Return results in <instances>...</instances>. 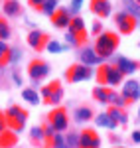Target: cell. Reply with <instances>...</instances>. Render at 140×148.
<instances>
[{"label":"cell","mask_w":140,"mask_h":148,"mask_svg":"<svg viewBox=\"0 0 140 148\" xmlns=\"http://www.w3.org/2000/svg\"><path fill=\"white\" fill-rule=\"evenodd\" d=\"M20 57H22V51H20L18 47H10V53H8V63H16V61H20Z\"/></svg>","instance_id":"33"},{"label":"cell","mask_w":140,"mask_h":148,"mask_svg":"<svg viewBox=\"0 0 140 148\" xmlns=\"http://www.w3.org/2000/svg\"><path fill=\"white\" fill-rule=\"evenodd\" d=\"M122 4H124V12H128L136 22H140V4H136L134 0H122Z\"/></svg>","instance_id":"23"},{"label":"cell","mask_w":140,"mask_h":148,"mask_svg":"<svg viewBox=\"0 0 140 148\" xmlns=\"http://www.w3.org/2000/svg\"><path fill=\"white\" fill-rule=\"evenodd\" d=\"M118 44H120V38L115 32H103V34L97 36V42H95V51L103 57H111L117 51Z\"/></svg>","instance_id":"1"},{"label":"cell","mask_w":140,"mask_h":148,"mask_svg":"<svg viewBox=\"0 0 140 148\" xmlns=\"http://www.w3.org/2000/svg\"><path fill=\"white\" fill-rule=\"evenodd\" d=\"M111 10H113V6L109 0H91V12L97 14L99 18H109Z\"/></svg>","instance_id":"16"},{"label":"cell","mask_w":140,"mask_h":148,"mask_svg":"<svg viewBox=\"0 0 140 148\" xmlns=\"http://www.w3.org/2000/svg\"><path fill=\"white\" fill-rule=\"evenodd\" d=\"M30 138H32V142H42L44 138H46V134H44V126H34L32 130H30Z\"/></svg>","instance_id":"28"},{"label":"cell","mask_w":140,"mask_h":148,"mask_svg":"<svg viewBox=\"0 0 140 148\" xmlns=\"http://www.w3.org/2000/svg\"><path fill=\"white\" fill-rule=\"evenodd\" d=\"M91 32H93V36L103 34V24H101V22H95V24H93V28H91Z\"/></svg>","instance_id":"37"},{"label":"cell","mask_w":140,"mask_h":148,"mask_svg":"<svg viewBox=\"0 0 140 148\" xmlns=\"http://www.w3.org/2000/svg\"><path fill=\"white\" fill-rule=\"evenodd\" d=\"M115 67H117L122 75H130V73H134V71L140 69V61H134V59H128V57H117Z\"/></svg>","instance_id":"13"},{"label":"cell","mask_w":140,"mask_h":148,"mask_svg":"<svg viewBox=\"0 0 140 148\" xmlns=\"http://www.w3.org/2000/svg\"><path fill=\"white\" fill-rule=\"evenodd\" d=\"M8 53H10V46L6 42H0V67L8 65Z\"/></svg>","instance_id":"27"},{"label":"cell","mask_w":140,"mask_h":148,"mask_svg":"<svg viewBox=\"0 0 140 148\" xmlns=\"http://www.w3.org/2000/svg\"><path fill=\"white\" fill-rule=\"evenodd\" d=\"M93 97H95V101H97V103H103V105H105V103H109V99H111V89L99 85V87H95V89H93Z\"/></svg>","instance_id":"22"},{"label":"cell","mask_w":140,"mask_h":148,"mask_svg":"<svg viewBox=\"0 0 140 148\" xmlns=\"http://www.w3.org/2000/svg\"><path fill=\"white\" fill-rule=\"evenodd\" d=\"M49 73H51V69H49V65H47L44 59H34V61H30V65H28V75L32 77V81L46 79Z\"/></svg>","instance_id":"7"},{"label":"cell","mask_w":140,"mask_h":148,"mask_svg":"<svg viewBox=\"0 0 140 148\" xmlns=\"http://www.w3.org/2000/svg\"><path fill=\"white\" fill-rule=\"evenodd\" d=\"M18 142V136L16 132H10V130H4L0 132V148H14Z\"/></svg>","instance_id":"19"},{"label":"cell","mask_w":140,"mask_h":148,"mask_svg":"<svg viewBox=\"0 0 140 148\" xmlns=\"http://www.w3.org/2000/svg\"><path fill=\"white\" fill-rule=\"evenodd\" d=\"M81 4H83V0H71V16H75L77 12L81 10Z\"/></svg>","instance_id":"35"},{"label":"cell","mask_w":140,"mask_h":148,"mask_svg":"<svg viewBox=\"0 0 140 148\" xmlns=\"http://www.w3.org/2000/svg\"><path fill=\"white\" fill-rule=\"evenodd\" d=\"M47 123L55 128V132H63V130H67V126H69V116H67V111H65L63 107L53 109L51 113L47 114Z\"/></svg>","instance_id":"6"},{"label":"cell","mask_w":140,"mask_h":148,"mask_svg":"<svg viewBox=\"0 0 140 148\" xmlns=\"http://www.w3.org/2000/svg\"><path fill=\"white\" fill-rule=\"evenodd\" d=\"M69 32L77 36V38L81 40L83 44L87 42V28H85V22H83V18H79V16H73V18H71Z\"/></svg>","instance_id":"15"},{"label":"cell","mask_w":140,"mask_h":148,"mask_svg":"<svg viewBox=\"0 0 140 148\" xmlns=\"http://www.w3.org/2000/svg\"><path fill=\"white\" fill-rule=\"evenodd\" d=\"M107 113H109V116H111L117 125H126V123H128V114L124 113V109H120V107H111Z\"/></svg>","instance_id":"18"},{"label":"cell","mask_w":140,"mask_h":148,"mask_svg":"<svg viewBox=\"0 0 140 148\" xmlns=\"http://www.w3.org/2000/svg\"><path fill=\"white\" fill-rule=\"evenodd\" d=\"M42 99L47 105H57V103H61V99H63V87H61V83L59 81H51V83L44 85L42 87Z\"/></svg>","instance_id":"5"},{"label":"cell","mask_w":140,"mask_h":148,"mask_svg":"<svg viewBox=\"0 0 140 148\" xmlns=\"http://www.w3.org/2000/svg\"><path fill=\"white\" fill-rule=\"evenodd\" d=\"M65 42H67L71 47H79V46H83V42H81V40H79V38H77L75 34H71V32H67V34H65Z\"/></svg>","instance_id":"32"},{"label":"cell","mask_w":140,"mask_h":148,"mask_svg":"<svg viewBox=\"0 0 140 148\" xmlns=\"http://www.w3.org/2000/svg\"><path fill=\"white\" fill-rule=\"evenodd\" d=\"M65 146L67 148H79V134L77 132H69L65 136Z\"/></svg>","instance_id":"31"},{"label":"cell","mask_w":140,"mask_h":148,"mask_svg":"<svg viewBox=\"0 0 140 148\" xmlns=\"http://www.w3.org/2000/svg\"><path fill=\"white\" fill-rule=\"evenodd\" d=\"M12 79H14L16 85H22V77H20V73H18V71H12Z\"/></svg>","instance_id":"39"},{"label":"cell","mask_w":140,"mask_h":148,"mask_svg":"<svg viewBox=\"0 0 140 148\" xmlns=\"http://www.w3.org/2000/svg\"><path fill=\"white\" fill-rule=\"evenodd\" d=\"M128 103L138 101L140 99V83L136 79H128L124 85H122V93H120Z\"/></svg>","instance_id":"12"},{"label":"cell","mask_w":140,"mask_h":148,"mask_svg":"<svg viewBox=\"0 0 140 148\" xmlns=\"http://www.w3.org/2000/svg\"><path fill=\"white\" fill-rule=\"evenodd\" d=\"M28 4H30L34 10H42V6L46 4V0H28Z\"/></svg>","instance_id":"36"},{"label":"cell","mask_w":140,"mask_h":148,"mask_svg":"<svg viewBox=\"0 0 140 148\" xmlns=\"http://www.w3.org/2000/svg\"><path fill=\"white\" fill-rule=\"evenodd\" d=\"M57 4H59V0H46V4L42 6V10H40V12L51 18V16H53V12L57 10Z\"/></svg>","instance_id":"26"},{"label":"cell","mask_w":140,"mask_h":148,"mask_svg":"<svg viewBox=\"0 0 140 148\" xmlns=\"http://www.w3.org/2000/svg\"><path fill=\"white\" fill-rule=\"evenodd\" d=\"M6 125L10 130L14 132H20L24 130V126H26V121H28V113L24 111L22 107H18V105H12L6 109Z\"/></svg>","instance_id":"3"},{"label":"cell","mask_w":140,"mask_h":148,"mask_svg":"<svg viewBox=\"0 0 140 148\" xmlns=\"http://www.w3.org/2000/svg\"><path fill=\"white\" fill-rule=\"evenodd\" d=\"M134 2H136V4H140V0H134Z\"/></svg>","instance_id":"42"},{"label":"cell","mask_w":140,"mask_h":148,"mask_svg":"<svg viewBox=\"0 0 140 148\" xmlns=\"http://www.w3.org/2000/svg\"><path fill=\"white\" fill-rule=\"evenodd\" d=\"M71 12L67 8H57V10L53 12V16H51V24L55 26V28H69L71 24Z\"/></svg>","instance_id":"14"},{"label":"cell","mask_w":140,"mask_h":148,"mask_svg":"<svg viewBox=\"0 0 140 148\" xmlns=\"http://www.w3.org/2000/svg\"><path fill=\"white\" fill-rule=\"evenodd\" d=\"M22 99L28 101L30 105H38V103H40V95H38L36 89H24L22 91Z\"/></svg>","instance_id":"25"},{"label":"cell","mask_w":140,"mask_h":148,"mask_svg":"<svg viewBox=\"0 0 140 148\" xmlns=\"http://www.w3.org/2000/svg\"><path fill=\"white\" fill-rule=\"evenodd\" d=\"M91 77H93V69L89 65H83V63H75L65 71V79L69 83H81V81H87Z\"/></svg>","instance_id":"4"},{"label":"cell","mask_w":140,"mask_h":148,"mask_svg":"<svg viewBox=\"0 0 140 148\" xmlns=\"http://www.w3.org/2000/svg\"><path fill=\"white\" fill-rule=\"evenodd\" d=\"M117 148H124V146H117Z\"/></svg>","instance_id":"43"},{"label":"cell","mask_w":140,"mask_h":148,"mask_svg":"<svg viewBox=\"0 0 140 148\" xmlns=\"http://www.w3.org/2000/svg\"><path fill=\"white\" fill-rule=\"evenodd\" d=\"M79 148H101V138L93 128H85L79 132Z\"/></svg>","instance_id":"9"},{"label":"cell","mask_w":140,"mask_h":148,"mask_svg":"<svg viewBox=\"0 0 140 148\" xmlns=\"http://www.w3.org/2000/svg\"><path fill=\"white\" fill-rule=\"evenodd\" d=\"M95 123H97V126H103V128H111V130H115L117 128V123L109 116V113H101V114H97L95 116Z\"/></svg>","instance_id":"20"},{"label":"cell","mask_w":140,"mask_h":148,"mask_svg":"<svg viewBox=\"0 0 140 148\" xmlns=\"http://www.w3.org/2000/svg\"><path fill=\"white\" fill-rule=\"evenodd\" d=\"M47 42H49V36L46 32H42V30H32L28 34V46L32 47V49H36V51L46 49Z\"/></svg>","instance_id":"10"},{"label":"cell","mask_w":140,"mask_h":148,"mask_svg":"<svg viewBox=\"0 0 140 148\" xmlns=\"http://www.w3.org/2000/svg\"><path fill=\"white\" fill-rule=\"evenodd\" d=\"M4 130H8V125H6V114L0 111V132H4Z\"/></svg>","instance_id":"38"},{"label":"cell","mask_w":140,"mask_h":148,"mask_svg":"<svg viewBox=\"0 0 140 148\" xmlns=\"http://www.w3.org/2000/svg\"><path fill=\"white\" fill-rule=\"evenodd\" d=\"M10 38V26L4 18H0V42H6Z\"/></svg>","instance_id":"29"},{"label":"cell","mask_w":140,"mask_h":148,"mask_svg":"<svg viewBox=\"0 0 140 148\" xmlns=\"http://www.w3.org/2000/svg\"><path fill=\"white\" fill-rule=\"evenodd\" d=\"M65 47H67V46H61L59 42H55V40H49V42H47V46H46V49L49 51V53H61Z\"/></svg>","instance_id":"30"},{"label":"cell","mask_w":140,"mask_h":148,"mask_svg":"<svg viewBox=\"0 0 140 148\" xmlns=\"http://www.w3.org/2000/svg\"><path fill=\"white\" fill-rule=\"evenodd\" d=\"M44 134H46L47 142H49V140H51V138L55 136V134H57V132H55V128H53V126H51V125H49V123H47V125L44 126Z\"/></svg>","instance_id":"34"},{"label":"cell","mask_w":140,"mask_h":148,"mask_svg":"<svg viewBox=\"0 0 140 148\" xmlns=\"http://www.w3.org/2000/svg\"><path fill=\"white\" fill-rule=\"evenodd\" d=\"M115 24H117L120 34H132L136 30V20L130 16L128 12H118L115 16Z\"/></svg>","instance_id":"8"},{"label":"cell","mask_w":140,"mask_h":148,"mask_svg":"<svg viewBox=\"0 0 140 148\" xmlns=\"http://www.w3.org/2000/svg\"><path fill=\"white\" fill-rule=\"evenodd\" d=\"M79 59H81L83 65H89V67H93V65H101V63H103V57L95 51V47H89V46L83 47L81 51H79Z\"/></svg>","instance_id":"11"},{"label":"cell","mask_w":140,"mask_h":148,"mask_svg":"<svg viewBox=\"0 0 140 148\" xmlns=\"http://www.w3.org/2000/svg\"><path fill=\"white\" fill-rule=\"evenodd\" d=\"M130 138H132V142H140V130H134L130 134Z\"/></svg>","instance_id":"40"},{"label":"cell","mask_w":140,"mask_h":148,"mask_svg":"<svg viewBox=\"0 0 140 148\" xmlns=\"http://www.w3.org/2000/svg\"><path fill=\"white\" fill-rule=\"evenodd\" d=\"M109 103H111L113 107H120V109H124V107L128 105V101H126L122 95H118V93L113 91V89H111V99H109Z\"/></svg>","instance_id":"24"},{"label":"cell","mask_w":140,"mask_h":148,"mask_svg":"<svg viewBox=\"0 0 140 148\" xmlns=\"http://www.w3.org/2000/svg\"><path fill=\"white\" fill-rule=\"evenodd\" d=\"M138 121H140V109H138Z\"/></svg>","instance_id":"41"},{"label":"cell","mask_w":140,"mask_h":148,"mask_svg":"<svg viewBox=\"0 0 140 148\" xmlns=\"http://www.w3.org/2000/svg\"><path fill=\"white\" fill-rule=\"evenodd\" d=\"M73 119H75L77 123H87V121L93 119V111H91L89 107H79V109H75Z\"/></svg>","instance_id":"21"},{"label":"cell","mask_w":140,"mask_h":148,"mask_svg":"<svg viewBox=\"0 0 140 148\" xmlns=\"http://www.w3.org/2000/svg\"><path fill=\"white\" fill-rule=\"evenodd\" d=\"M122 77L124 75L115 65H109V63H103L97 69V81H99L101 87H117L122 83Z\"/></svg>","instance_id":"2"},{"label":"cell","mask_w":140,"mask_h":148,"mask_svg":"<svg viewBox=\"0 0 140 148\" xmlns=\"http://www.w3.org/2000/svg\"><path fill=\"white\" fill-rule=\"evenodd\" d=\"M2 10H4V14H6L8 18H18V16L22 14V6H20L18 0H4Z\"/></svg>","instance_id":"17"}]
</instances>
